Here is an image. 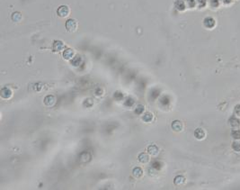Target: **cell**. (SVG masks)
Returning <instances> with one entry per match:
<instances>
[{"instance_id":"6da1fadb","label":"cell","mask_w":240,"mask_h":190,"mask_svg":"<svg viewBox=\"0 0 240 190\" xmlns=\"http://www.w3.org/2000/svg\"><path fill=\"white\" fill-rule=\"evenodd\" d=\"M66 26H67V31L75 32V31L77 30V28H78V22L75 19H69V20H67V24H66Z\"/></svg>"},{"instance_id":"30bf717a","label":"cell","mask_w":240,"mask_h":190,"mask_svg":"<svg viewBox=\"0 0 240 190\" xmlns=\"http://www.w3.org/2000/svg\"><path fill=\"white\" fill-rule=\"evenodd\" d=\"M232 149H233L235 151H240V142L236 141L232 143Z\"/></svg>"},{"instance_id":"7c38bea8","label":"cell","mask_w":240,"mask_h":190,"mask_svg":"<svg viewBox=\"0 0 240 190\" xmlns=\"http://www.w3.org/2000/svg\"><path fill=\"white\" fill-rule=\"evenodd\" d=\"M73 56V52H72V50H67L66 52H64V57L66 58V59H70V58H72Z\"/></svg>"},{"instance_id":"5bb4252c","label":"cell","mask_w":240,"mask_h":190,"mask_svg":"<svg viewBox=\"0 0 240 190\" xmlns=\"http://www.w3.org/2000/svg\"><path fill=\"white\" fill-rule=\"evenodd\" d=\"M151 119H152V114L148 113V114H146L143 116V120H145L146 122H149Z\"/></svg>"},{"instance_id":"277c9868","label":"cell","mask_w":240,"mask_h":190,"mask_svg":"<svg viewBox=\"0 0 240 190\" xmlns=\"http://www.w3.org/2000/svg\"><path fill=\"white\" fill-rule=\"evenodd\" d=\"M228 123H229V125L233 128L239 127V125H240V120L237 119L236 116H231L228 120Z\"/></svg>"},{"instance_id":"ba28073f","label":"cell","mask_w":240,"mask_h":190,"mask_svg":"<svg viewBox=\"0 0 240 190\" xmlns=\"http://www.w3.org/2000/svg\"><path fill=\"white\" fill-rule=\"evenodd\" d=\"M148 151H149V153H150V154L156 155V154H157V153H158V149L156 148V146L151 145V146H149V147H148Z\"/></svg>"},{"instance_id":"8992f818","label":"cell","mask_w":240,"mask_h":190,"mask_svg":"<svg viewBox=\"0 0 240 190\" xmlns=\"http://www.w3.org/2000/svg\"><path fill=\"white\" fill-rule=\"evenodd\" d=\"M172 128H173L175 131H181L183 128V125H182L181 122L175 121V122H173V123H172Z\"/></svg>"},{"instance_id":"e0dca14e","label":"cell","mask_w":240,"mask_h":190,"mask_svg":"<svg viewBox=\"0 0 240 190\" xmlns=\"http://www.w3.org/2000/svg\"><path fill=\"white\" fill-rule=\"evenodd\" d=\"M223 2H224L225 4L228 5V4H230V3H231V0H223Z\"/></svg>"},{"instance_id":"52a82bcc","label":"cell","mask_w":240,"mask_h":190,"mask_svg":"<svg viewBox=\"0 0 240 190\" xmlns=\"http://www.w3.org/2000/svg\"><path fill=\"white\" fill-rule=\"evenodd\" d=\"M139 160L142 163H146L148 161V156L146 154V153H141L139 156Z\"/></svg>"},{"instance_id":"5b68a950","label":"cell","mask_w":240,"mask_h":190,"mask_svg":"<svg viewBox=\"0 0 240 190\" xmlns=\"http://www.w3.org/2000/svg\"><path fill=\"white\" fill-rule=\"evenodd\" d=\"M194 135H195V137L197 139H199V140H201V139H203L205 137V133L202 129L199 128V129H196L195 131H194Z\"/></svg>"},{"instance_id":"9c48e42d","label":"cell","mask_w":240,"mask_h":190,"mask_svg":"<svg viewBox=\"0 0 240 190\" xmlns=\"http://www.w3.org/2000/svg\"><path fill=\"white\" fill-rule=\"evenodd\" d=\"M231 136L236 140H240V130H233L231 131Z\"/></svg>"},{"instance_id":"2e32d148","label":"cell","mask_w":240,"mask_h":190,"mask_svg":"<svg viewBox=\"0 0 240 190\" xmlns=\"http://www.w3.org/2000/svg\"><path fill=\"white\" fill-rule=\"evenodd\" d=\"M219 5V1L218 0H212V5L213 6H217Z\"/></svg>"},{"instance_id":"4fadbf2b","label":"cell","mask_w":240,"mask_h":190,"mask_svg":"<svg viewBox=\"0 0 240 190\" xmlns=\"http://www.w3.org/2000/svg\"><path fill=\"white\" fill-rule=\"evenodd\" d=\"M184 178L183 177H181V176H178V177H176L175 178V183L176 185H180V184L184 183Z\"/></svg>"},{"instance_id":"7a4b0ae2","label":"cell","mask_w":240,"mask_h":190,"mask_svg":"<svg viewBox=\"0 0 240 190\" xmlns=\"http://www.w3.org/2000/svg\"><path fill=\"white\" fill-rule=\"evenodd\" d=\"M57 13L61 17H65L67 16H69V8L67 5H61V6H59V8L58 9Z\"/></svg>"},{"instance_id":"8fae6325","label":"cell","mask_w":240,"mask_h":190,"mask_svg":"<svg viewBox=\"0 0 240 190\" xmlns=\"http://www.w3.org/2000/svg\"><path fill=\"white\" fill-rule=\"evenodd\" d=\"M142 173H143V172H142L141 169H139V168H135V169L133 170V175H134V177L139 178V177L141 176Z\"/></svg>"},{"instance_id":"9a60e30c","label":"cell","mask_w":240,"mask_h":190,"mask_svg":"<svg viewBox=\"0 0 240 190\" xmlns=\"http://www.w3.org/2000/svg\"><path fill=\"white\" fill-rule=\"evenodd\" d=\"M235 114L238 116H240V105H237L235 106Z\"/></svg>"},{"instance_id":"3957f363","label":"cell","mask_w":240,"mask_h":190,"mask_svg":"<svg viewBox=\"0 0 240 190\" xmlns=\"http://www.w3.org/2000/svg\"><path fill=\"white\" fill-rule=\"evenodd\" d=\"M204 25L209 29H211L216 25V22L212 17H207L204 19Z\"/></svg>"}]
</instances>
